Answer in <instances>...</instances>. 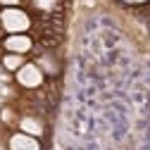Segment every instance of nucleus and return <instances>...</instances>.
<instances>
[{"label":"nucleus","mask_w":150,"mask_h":150,"mask_svg":"<svg viewBox=\"0 0 150 150\" xmlns=\"http://www.w3.org/2000/svg\"><path fill=\"white\" fill-rule=\"evenodd\" d=\"M0 26H3L5 36L7 33H29L33 29V17L22 5L3 7V10H0Z\"/></svg>","instance_id":"f257e3e1"},{"label":"nucleus","mask_w":150,"mask_h":150,"mask_svg":"<svg viewBox=\"0 0 150 150\" xmlns=\"http://www.w3.org/2000/svg\"><path fill=\"white\" fill-rule=\"evenodd\" d=\"M14 81H17V86L24 88V91H38L45 83V74H43V69L36 64V62H29L26 60L19 69L14 71Z\"/></svg>","instance_id":"f03ea898"},{"label":"nucleus","mask_w":150,"mask_h":150,"mask_svg":"<svg viewBox=\"0 0 150 150\" xmlns=\"http://www.w3.org/2000/svg\"><path fill=\"white\" fill-rule=\"evenodd\" d=\"M36 41L29 33H7L3 38V50L5 52H17V55H29L33 50Z\"/></svg>","instance_id":"7ed1b4c3"},{"label":"nucleus","mask_w":150,"mask_h":150,"mask_svg":"<svg viewBox=\"0 0 150 150\" xmlns=\"http://www.w3.org/2000/svg\"><path fill=\"white\" fill-rule=\"evenodd\" d=\"M7 150H43L41 138L29 136L24 131H14L7 136Z\"/></svg>","instance_id":"20e7f679"},{"label":"nucleus","mask_w":150,"mask_h":150,"mask_svg":"<svg viewBox=\"0 0 150 150\" xmlns=\"http://www.w3.org/2000/svg\"><path fill=\"white\" fill-rule=\"evenodd\" d=\"M17 126H19V131H24V134H29V136H36V138H41L45 134L43 119L36 117V115H22L19 119H17Z\"/></svg>","instance_id":"39448f33"},{"label":"nucleus","mask_w":150,"mask_h":150,"mask_svg":"<svg viewBox=\"0 0 150 150\" xmlns=\"http://www.w3.org/2000/svg\"><path fill=\"white\" fill-rule=\"evenodd\" d=\"M24 62H26V55H17V52H3V57H0V64H3V69L10 71V74H14Z\"/></svg>","instance_id":"423d86ee"},{"label":"nucleus","mask_w":150,"mask_h":150,"mask_svg":"<svg viewBox=\"0 0 150 150\" xmlns=\"http://www.w3.org/2000/svg\"><path fill=\"white\" fill-rule=\"evenodd\" d=\"M36 64H38L41 69H43V74H57L60 71V62L52 57L50 52H43L38 60H36Z\"/></svg>","instance_id":"0eeeda50"},{"label":"nucleus","mask_w":150,"mask_h":150,"mask_svg":"<svg viewBox=\"0 0 150 150\" xmlns=\"http://www.w3.org/2000/svg\"><path fill=\"white\" fill-rule=\"evenodd\" d=\"M31 7L36 12H43V14H50L60 7V0H31Z\"/></svg>","instance_id":"6e6552de"},{"label":"nucleus","mask_w":150,"mask_h":150,"mask_svg":"<svg viewBox=\"0 0 150 150\" xmlns=\"http://www.w3.org/2000/svg\"><path fill=\"white\" fill-rule=\"evenodd\" d=\"M17 5H22V0H0V10L3 7H17Z\"/></svg>","instance_id":"1a4fd4ad"},{"label":"nucleus","mask_w":150,"mask_h":150,"mask_svg":"<svg viewBox=\"0 0 150 150\" xmlns=\"http://www.w3.org/2000/svg\"><path fill=\"white\" fill-rule=\"evenodd\" d=\"M122 3H126V5H145L150 0H122Z\"/></svg>","instance_id":"9d476101"},{"label":"nucleus","mask_w":150,"mask_h":150,"mask_svg":"<svg viewBox=\"0 0 150 150\" xmlns=\"http://www.w3.org/2000/svg\"><path fill=\"white\" fill-rule=\"evenodd\" d=\"M5 38V31H3V26H0V41H3Z\"/></svg>","instance_id":"9b49d317"}]
</instances>
